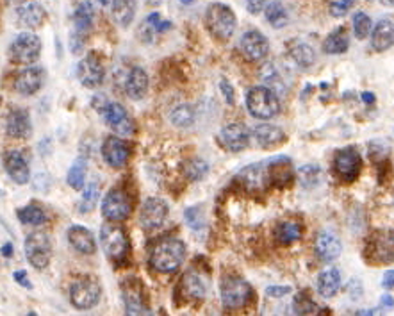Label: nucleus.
Wrapping results in <instances>:
<instances>
[{
	"label": "nucleus",
	"mask_w": 394,
	"mask_h": 316,
	"mask_svg": "<svg viewBox=\"0 0 394 316\" xmlns=\"http://www.w3.org/2000/svg\"><path fill=\"white\" fill-rule=\"evenodd\" d=\"M186 259V245L179 238H162L152 247L150 267L162 274H173Z\"/></svg>",
	"instance_id": "1"
},
{
	"label": "nucleus",
	"mask_w": 394,
	"mask_h": 316,
	"mask_svg": "<svg viewBox=\"0 0 394 316\" xmlns=\"http://www.w3.org/2000/svg\"><path fill=\"white\" fill-rule=\"evenodd\" d=\"M205 27L214 38L220 42H229L236 33V13L222 2H214L205 11Z\"/></svg>",
	"instance_id": "2"
},
{
	"label": "nucleus",
	"mask_w": 394,
	"mask_h": 316,
	"mask_svg": "<svg viewBox=\"0 0 394 316\" xmlns=\"http://www.w3.org/2000/svg\"><path fill=\"white\" fill-rule=\"evenodd\" d=\"M246 110L257 120H271L280 113L277 91L268 86H253L246 93Z\"/></svg>",
	"instance_id": "3"
},
{
	"label": "nucleus",
	"mask_w": 394,
	"mask_h": 316,
	"mask_svg": "<svg viewBox=\"0 0 394 316\" xmlns=\"http://www.w3.org/2000/svg\"><path fill=\"white\" fill-rule=\"evenodd\" d=\"M102 288L97 279L91 275H83L77 277L70 286V302L71 305L79 311H88L93 309L100 302Z\"/></svg>",
	"instance_id": "4"
},
{
	"label": "nucleus",
	"mask_w": 394,
	"mask_h": 316,
	"mask_svg": "<svg viewBox=\"0 0 394 316\" xmlns=\"http://www.w3.org/2000/svg\"><path fill=\"white\" fill-rule=\"evenodd\" d=\"M364 254L369 263H394V229L375 230L366 241Z\"/></svg>",
	"instance_id": "5"
},
{
	"label": "nucleus",
	"mask_w": 394,
	"mask_h": 316,
	"mask_svg": "<svg viewBox=\"0 0 394 316\" xmlns=\"http://www.w3.org/2000/svg\"><path fill=\"white\" fill-rule=\"evenodd\" d=\"M23 250L29 264L36 270H45L52 259V241L49 234L42 230H34L25 238Z\"/></svg>",
	"instance_id": "6"
},
{
	"label": "nucleus",
	"mask_w": 394,
	"mask_h": 316,
	"mask_svg": "<svg viewBox=\"0 0 394 316\" xmlns=\"http://www.w3.org/2000/svg\"><path fill=\"white\" fill-rule=\"evenodd\" d=\"M220 291H222L223 308L229 309V311L244 308L252 298V286L237 275H227L222 281Z\"/></svg>",
	"instance_id": "7"
},
{
	"label": "nucleus",
	"mask_w": 394,
	"mask_h": 316,
	"mask_svg": "<svg viewBox=\"0 0 394 316\" xmlns=\"http://www.w3.org/2000/svg\"><path fill=\"white\" fill-rule=\"evenodd\" d=\"M100 243L104 249L105 256L113 261H121L127 257L131 245H129V238L125 234V230L121 227L113 226V222L109 226H104L100 230Z\"/></svg>",
	"instance_id": "8"
},
{
	"label": "nucleus",
	"mask_w": 394,
	"mask_h": 316,
	"mask_svg": "<svg viewBox=\"0 0 394 316\" xmlns=\"http://www.w3.org/2000/svg\"><path fill=\"white\" fill-rule=\"evenodd\" d=\"M42 54V40L32 33H22L15 38L9 49V56L15 63L32 64Z\"/></svg>",
	"instance_id": "9"
},
{
	"label": "nucleus",
	"mask_w": 394,
	"mask_h": 316,
	"mask_svg": "<svg viewBox=\"0 0 394 316\" xmlns=\"http://www.w3.org/2000/svg\"><path fill=\"white\" fill-rule=\"evenodd\" d=\"M132 211V200L129 197V193H125L124 189H111L107 195L102 200V215L105 216V220L118 223L124 222L129 218Z\"/></svg>",
	"instance_id": "10"
},
{
	"label": "nucleus",
	"mask_w": 394,
	"mask_h": 316,
	"mask_svg": "<svg viewBox=\"0 0 394 316\" xmlns=\"http://www.w3.org/2000/svg\"><path fill=\"white\" fill-rule=\"evenodd\" d=\"M362 168V159L361 154L357 152V148L346 147L335 154L334 158V172L338 173L339 177L346 182H352L359 177Z\"/></svg>",
	"instance_id": "11"
},
{
	"label": "nucleus",
	"mask_w": 394,
	"mask_h": 316,
	"mask_svg": "<svg viewBox=\"0 0 394 316\" xmlns=\"http://www.w3.org/2000/svg\"><path fill=\"white\" fill-rule=\"evenodd\" d=\"M121 297H124L125 311L129 315H143V312H148V302L147 295H145V288L139 283L138 279H127L124 284H121Z\"/></svg>",
	"instance_id": "12"
},
{
	"label": "nucleus",
	"mask_w": 394,
	"mask_h": 316,
	"mask_svg": "<svg viewBox=\"0 0 394 316\" xmlns=\"http://www.w3.org/2000/svg\"><path fill=\"white\" fill-rule=\"evenodd\" d=\"M168 218V204L162 199H147L143 202L141 211H139V223L143 229L154 230L159 229Z\"/></svg>",
	"instance_id": "13"
},
{
	"label": "nucleus",
	"mask_w": 394,
	"mask_h": 316,
	"mask_svg": "<svg viewBox=\"0 0 394 316\" xmlns=\"http://www.w3.org/2000/svg\"><path fill=\"white\" fill-rule=\"evenodd\" d=\"M104 120L107 122L111 129L120 136H132L134 134V122L129 117L127 110L118 102H107L102 110Z\"/></svg>",
	"instance_id": "14"
},
{
	"label": "nucleus",
	"mask_w": 394,
	"mask_h": 316,
	"mask_svg": "<svg viewBox=\"0 0 394 316\" xmlns=\"http://www.w3.org/2000/svg\"><path fill=\"white\" fill-rule=\"evenodd\" d=\"M105 70L102 64L100 57L97 54H90V56L83 57L77 66V79L84 88H97L104 83Z\"/></svg>",
	"instance_id": "15"
},
{
	"label": "nucleus",
	"mask_w": 394,
	"mask_h": 316,
	"mask_svg": "<svg viewBox=\"0 0 394 316\" xmlns=\"http://www.w3.org/2000/svg\"><path fill=\"white\" fill-rule=\"evenodd\" d=\"M102 156L111 168H121L131 158V147L118 136H107L102 145Z\"/></svg>",
	"instance_id": "16"
},
{
	"label": "nucleus",
	"mask_w": 394,
	"mask_h": 316,
	"mask_svg": "<svg viewBox=\"0 0 394 316\" xmlns=\"http://www.w3.org/2000/svg\"><path fill=\"white\" fill-rule=\"evenodd\" d=\"M239 47L250 61H263L270 54V42L259 30H246L241 36Z\"/></svg>",
	"instance_id": "17"
},
{
	"label": "nucleus",
	"mask_w": 394,
	"mask_h": 316,
	"mask_svg": "<svg viewBox=\"0 0 394 316\" xmlns=\"http://www.w3.org/2000/svg\"><path fill=\"white\" fill-rule=\"evenodd\" d=\"M218 141L225 151L229 152H241L248 147L250 141V132L246 125L243 124H229L220 131Z\"/></svg>",
	"instance_id": "18"
},
{
	"label": "nucleus",
	"mask_w": 394,
	"mask_h": 316,
	"mask_svg": "<svg viewBox=\"0 0 394 316\" xmlns=\"http://www.w3.org/2000/svg\"><path fill=\"white\" fill-rule=\"evenodd\" d=\"M314 250L316 256L323 261V263H332V261L338 259L342 252L341 240H339L334 233H330V230H321V233L316 236Z\"/></svg>",
	"instance_id": "19"
},
{
	"label": "nucleus",
	"mask_w": 394,
	"mask_h": 316,
	"mask_svg": "<svg viewBox=\"0 0 394 316\" xmlns=\"http://www.w3.org/2000/svg\"><path fill=\"white\" fill-rule=\"evenodd\" d=\"M237 181H241V185L246 189H256V192H261L266 186H270L268 161L256 163V165H250L244 170H241V173L237 175Z\"/></svg>",
	"instance_id": "20"
},
{
	"label": "nucleus",
	"mask_w": 394,
	"mask_h": 316,
	"mask_svg": "<svg viewBox=\"0 0 394 316\" xmlns=\"http://www.w3.org/2000/svg\"><path fill=\"white\" fill-rule=\"evenodd\" d=\"M43 81H45V72L43 68L40 66H30L22 70V72L16 76L15 79V90L20 95H34L38 93L43 86Z\"/></svg>",
	"instance_id": "21"
},
{
	"label": "nucleus",
	"mask_w": 394,
	"mask_h": 316,
	"mask_svg": "<svg viewBox=\"0 0 394 316\" xmlns=\"http://www.w3.org/2000/svg\"><path fill=\"white\" fill-rule=\"evenodd\" d=\"M124 91L132 100H139L148 91V76L141 66H131L124 77Z\"/></svg>",
	"instance_id": "22"
},
{
	"label": "nucleus",
	"mask_w": 394,
	"mask_h": 316,
	"mask_svg": "<svg viewBox=\"0 0 394 316\" xmlns=\"http://www.w3.org/2000/svg\"><path fill=\"white\" fill-rule=\"evenodd\" d=\"M268 173H270V186L284 188L293 181V163L285 156H278L268 161Z\"/></svg>",
	"instance_id": "23"
},
{
	"label": "nucleus",
	"mask_w": 394,
	"mask_h": 316,
	"mask_svg": "<svg viewBox=\"0 0 394 316\" xmlns=\"http://www.w3.org/2000/svg\"><path fill=\"white\" fill-rule=\"evenodd\" d=\"M4 166L8 175L11 177L13 182L16 185H27L30 179V168L27 159L23 158L22 152L18 151H11L6 154L4 158Z\"/></svg>",
	"instance_id": "24"
},
{
	"label": "nucleus",
	"mask_w": 394,
	"mask_h": 316,
	"mask_svg": "<svg viewBox=\"0 0 394 316\" xmlns=\"http://www.w3.org/2000/svg\"><path fill=\"white\" fill-rule=\"evenodd\" d=\"M68 241L77 252L84 254V256H91L97 252V241H95L93 233L83 226H71L68 229Z\"/></svg>",
	"instance_id": "25"
},
{
	"label": "nucleus",
	"mask_w": 394,
	"mask_h": 316,
	"mask_svg": "<svg viewBox=\"0 0 394 316\" xmlns=\"http://www.w3.org/2000/svg\"><path fill=\"white\" fill-rule=\"evenodd\" d=\"M30 131V118L29 113L25 110H11L6 117V132H8L11 138H29Z\"/></svg>",
	"instance_id": "26"
},
{
	"label": "nucleus",
	"mask_w": 394,
	"mask_h": 316,
	"mask_svg": "<svg viewBox=\"0 0 394 316\" xmlns=\"http://www.w3.org/2000/svg\"><path fill=\"white\" fill-rule=\"evenodd\" d=\"M182 290L188 297L200 300L209 291V277L198 270H188L182 277Z\"/></svg>",
	"instance_id": "27"
},
{
	"label": "nucleus",
	"mask_w": 394,
	"mask_h": 316,
	"mask_svg": "<svg viewBox=\"0 0 394 316\" xmlns=\"http://www.w3.org/2000/svg\"><path fill=\"white\" fill-rule=\"evenodd\" d=\"M394 45V22L383 18L376 22L371 33V47L376 52H386Z\"/></svg>",
	"instance_id": "28"
},
{
	"label": "nucleus",
	"mask_w": 394,
	"mask_h": 316,
	"mask_svg": "<svg viewBox=\"0 0 394 316\" xmlns=\"http://www.w3.org/2000/svg\"><path fill=\"white\" fill-rule=\"evenodd\" d=\"M253 139L257 141V145L263 148H273L277 145H280L285 139L284 131L277 125L271 124H261L253 129Z\"/></svg>",
	"instance_id": "29"
},
{
	"label": "nucleus",
	"mask_w": 394,
	"mask_h": 316,
	"mask_svg": "<svg viewBox=\"0 0 394 316\" xmlns=\"http://www.w3.org/2000/svg\"><path fill=\"white\" fill-rule=\"evenodd\" d=\"M16 13H18L20 22H22L23 25L30 27V29H38V27H42L47 20L45 9H43L38 2H34V0L20 6Z\"/></svg>",
	"instance_id": "30"
},
{
	"label": "nucleus",
	"mask_w": 394,
	"mask_h": 316,
	"mask_svg": "<svg viewBox=\"0 0 394 316\" xmlns=\"http://www.w3.org/2000/svg\"><path fill=\"white\" fill-rule=\"evenodd\" d=\"M341 288V274L338 268H327L318 277V293L325 298L334 297Z\"/></svg>",
	"instance_id": "31"
},
{
	"label": "nucleus",
	"mask_w": 394,
	"mask_h": 316,
	"mask_svg": "<svg viewBox=\"0 0 394 316\" xmlns=\"http://www.w3.org/2000/svg\"><path fill=\"white\" fill-rule=\"evenodd\" d=\"M138 0H111V13L118 25L129 27L136 16Z\"/></svg>",
	"instance_id": "32"
},
{
	"label": "nucleus",
	"mask_w": 394,
	"mask_h": 316,
	"mask_svg": "<svg viewBox=\"0 0 394 316\" xmlns=\"http://www.w3.org/2000/svg\"><path fill=\"white\" fill-rule=\"evenodd\" d=\"M287 52H289L291 59H293L300 68L312 66L316 61L314 49L305 42H298V40H294V42H291L289 45H287Z\"/></svg>",
	"instance_id": "33"
},
{
	"label": "nucleus",
	"mask_w": 394,
	"mask_h": 316,
	"mask_svg": "<svg viewBox=\"0 0 394 316\" xmlns=\"http://www.w3.org/2000/svg\"><path fill=\"white\" fill-rule=\"evenodd\" d=\"M302 236H304V227L300 222H294V220H285V222L278 223L277 229H275V238L282 245L294 243V241L302 240Z\"/></svg>",
	"instance_id": "34"
},
{
	"label": "nucleus",
	"mask_w": 394,
	"mask_h": 316,
	"mask_svg": "<svg viewBox=\"0 0 394 316\" xmlns=\"http://www.w3.org/2000/svg\"><path fill=\"white\" fill-rule=\"evenodd\" d=\"M350 47L348 30L345 27H338L332 34H328L323 42L325 54H345Z\"/></svg>",
	"instance_id": "35"
},
{
	"label": "nucleus",
	"mask_w": 394,
	"mask_h": 316,
	"mask_svg": "<svg viewBox=\"0 0 394 316\" xmlns=\"http://www.w3.org/2000/svg\"><path fill=\"white\" fill-rule=\"evenodd\" d=\"M95 18V8L91 0H84L83 4H79V8L73 13V23H76L77 33L84 34L91 29Z\"/></svg>",
	"instance_id": "36"
},
{
	"label": "nucleus",
	"mask_w": 394,
	"mask_h": 316,
	"mask_svg": "<svg viewBox=\"0 0 394 316\" xmlns=\"http://www.w3.org/2000/svg\"><path fill=\"white\" fill-rule=\"evenodd\" d=\"M20 222L25 226H43L47 222V213L43 207H40L38 204H29V206L22 207L18 211Z\"/></svg>",
	"instance_id": "37"
},
{
	"label": "nucleus",
	"mask_w": 394,
	"mask_h": 316,
	"mask_svg": "<svg viewBox=\"0 0 394 316\" xmlns=\"http://www.w3.org/2000/svg\"><path fill=\"white\" fill-rule=\"evenodd\" d=\"M261 77H263L264 83L268 84V86H271L273 90L280 91V93H284L285 91V81L284 77H282V72L278 70V66L275 63H266L263 66V70H261Z\"/></svg>",
	"instance_id": "38"
},
{
	"label": "nucleus",
	"mask_w": 394,
	"mask_h": 316,
	"mask_svg": "<svg viewBox=\"0 0 394 316\" xmlns=\"http://www.w3.org/2000/svg\"><path fill=\"white\" fill-rule=\"evenodd\" d=\"M266 20L275 29H284L289 23V15L280 2H271L266 8Z\"/></svg>",
	"instance_id": "39"
},
{
	"label": "nucleus",
	"mask_w": 394,
	"mask_h": 316,
	"mask_svg": "<svg viewBox=\"0 0 394 316\" xmlns=\"http://www.w3.org/2000/svg\"><path fill=\"white\" fill-rule=\"evenodd\" d=\"M182 172H184V175L189 181H202L207 175V172H209V165H207V161H203V159L193 158L184 163Z\"/></svg>",
	"instance_id": "40"
},
{
	"label": "nucleus",
	"mask_w": 394,
	"mask_h": 316,
	"mask_svg": "<svg viewBox=\"0 0 394 316\" xmlns=\"http://www.w3.org/2000/svg\"><path fill=\"white\" fill-rule=\"evenodd\" d=\"M66 181L70 185V188L80 189L86 181V159L79 158L73 165H71L70 172L66 175Z\"/></svg>",
	"instance_id": "41"
},
{
	"label": "nucleus",
	"mask_w": 394,
	"mask_h": 316,
	"mask_svg": "<svg viewBox=\"0 0 394 316\" xmlns=\"http://www.w3.org/2000/svg\"><path fill=\"white\" fill-rule=\"evenodd\" d=\"M100 197V186L97 181H91L90 185H86L83 192V199L79 202V211L80 213H90L97 206V200Z\"/></svg>",
	"instance_id": "42"
},
{
	"label": "nucleus",
	"mask_w": 394,
	"mask_h": 316,
	"mask_svg": "<svg viewBox=\"0 0 394 316\" xmlns=\"http://www.w3.org/2000/svg\"><path fill=\"white\" fill-rule=\"evenodd\" d=\"M172 124L177 125V127H189V125L195 124V110L191 105H179L175 110L172 111Z\"/></svg>",
	"instance_id": "43"
},
{
	"label": "nucleus",
	"mask_w": 394,
	"mask_h": 316,
	"mask_svg": "<svg viewBox=\"0 0 394 316\" xmlns=\"http://www.w3.org/2000/svg\"><path fill=\"white\" fill-rule=\"evenodd\" d=\"M373 33V23L366 13L359 11L353 16V34L357 40H366Z\"/></svg>",
	"instance_id": "44"
},
{
	"label": "nucleus",
	"mask_w": 394,
	"mask_h": 316,
	"mask_svg": "<svg viewBox=\"0 0 394 316\" xmlns=\"http://www.w3.org/2000/svg\"><path fill=\"white\" fill-rule=\"evenodd\" d=\"M319 172H321L319 166L305 165L298 170V177H300V182L305 188H312V186H316V182H318Z\"/></svg>",
	"instance_id": "45"
},
{
	"label": "nucleus",
	"mask_w": 394,
	"mask_h": 316,
	"mask_svg": "<svg viewBox=\"0 0 394 316\" xmlns=\"http://www.w3.org/2000/svg\"><path fill=\"white\" fill-rule=\"evenodd\" d=\"M293 309H294V312H298V315H309V312L319 311L318 305H316L314 302H312L311 298L304 293L298 295L297 300H294V304H293Z\"/></svg>",
	"instance_id": "46"
},
{
	"label": "nucleus",
	"mask_w": 394,
	"mask_h": 316,
	"mask_svg": "<svg viewBox=\"0 0 394 316\" xmlns=\"http://www.w3.org/2000/svg\"><path fill=\"white\" fill-rule=\"evenodd\" d=\"M353 2L355 0H330L328 2V11L335 18H341V16H345L353 8Z\"/></svg>",
	"instance_id": "47"
},
{
	"label": "nucleus",
	"mask_w": 394,
	"mask_h": 316,
	"mask_svg": "<svg viewBox=\"0 0 394 316\" xmlns=\"http://www.w3.org/2000/svg\"><path fill=\"white\" fill-rule=\"evenodd\" d=\"M145 25H147L148 29L157 30V33H165V30L172 29V22H165L159 13H152V15L147 18V22H145Z\"/></svg>",
	"instance_id": "48"
},
{
	"label": "nucleus",
	"mask_w": 394,
	"mask_h": 316,
	"mask_svg": "<svg viewBox=\"0 0 394 316\" xmlns=\"http://www.w3.org/2000/svg\"><path fill=\"white\" fill-rule=\"evenodd\" d=\"M186 220H188L189 226L193 227V230L202 229V226L198 223V220H202V215H200L198 207H191V209L186 211Z\"/></svg>",
	"instance_id": "49"
},
{
	"label": "nucleus",
	"mask_w": 394,
	"mask_h": 316,
	"mask_svg": "<svg viewBox=\"0 0 394 316\" xmlns=\"http://www.w3.org/2000/svg\"><path fill=\"white\" fill-rule=\"evenodd\" d=\"M266 8V0H246V9L252 15H259Z\"/></svg>",
	"instance_id": "50"
},
{
	"label": "nucleus",
	"mask_w": 394,
	"mask_h": 316,
	"mask_svg": "<svg viewBox=\"0 0 394 316\" xmlns=\"http://www.w3.org/2000/svg\"><path fill=\"white\" fill-rule=\"evenodd\" d=\"M266 293L270 295V297L280 298V297H284V295L291 293V286H270L266 290Z\"/></svg>",
	"instance_id": "51"
},
{
	"label": "nucleus",
	"mask_w": 394,
	"mask_h": 316,
	"mask_svg": "<svg viewBox=\"0 0 394 316\" xmlns=\"http://www.w3.org/2000/svg\"><path fill=\"white\" fill-rule=\"evenodd\" d=\"M13 277H15V281L20 284V286L27 288V290H30V288H32V284H30V281H29V277H27L25 270H16Z\"/></svg>",
	"instance_id": "52"
},
{
	"label": "nucleus",
	"mask_w": 394,
	"mask_h": 316,
	"mask_svg": "<svg viewBox=\"0 0 394 316\" xmlns=\"http://www.w3.org/2000/svg\"><path fill=\"white\" fill-rule=\"evenodd\" d=\"M220 88H222V91H223V95H225L227 102H229V104H234V102H236V100H234V98H236V97H234L232 86H230V84L227 83V81H222V86H220Z\"/></svg>",
	"instance_id": "53"
},
{
	"label": "nucleus",
	"mask_w": 394,
	"mask_h": 316,
	"mask_svg": "<svg viewBox=\"0 0 394 316\" xmlns=\"http://www.w3.org/2000/svg\"><path fill=\"white\" fill-rule=\"evenodd\" d=\"M382 286L386 288V290H393V288H394V270H389V271H386V274H383Z\"/></svg>",
	"instance_id": "54"
},
{
	"label": "nucleus",
	"mask_w": 394,
	"mask_h": 316,
	"mask_svg": "<svg viewBox=\"0 0 394 316\" xmlns=\"http://www.w3.org/2000/svg\"><path fill=\"white\" fill-rule=\"evenodd\" d=\"M380 300H382V302H380V304H382V308H389V309L394 308V298L390 297V295H383Z\"/></svg>",
	"instance_id": "55"
},
{
	"label": "nucleus",
	"mask_w": 394,
	"mask_h": 316,
	"mask_svg": "<svg viewBox=\"0 0 394 316\" xmlns=\"http://www.w3.org/2000/svg\"><path fill=\"white\" fill-rule=\"evenodd\" d=\"M11 254H13V245L11 243H4V247H2V256L11 257Z\"/></svg>",
	"instance_id": "56"
},
{
	"label": "nucleus",
	"mask_w": 394,
	"mask_h": 316,
	"mask_svg": "<svg viewBox=\"0 0 394 316\" xmlns=\"http://www.w3.org/2000/svg\"><path fill=\"white\" fill-rule=\"evenodd\" d=\"M362 98H364L366 104H373L375 102V95L373 93H362Z\"/></svg>",
	"instance_id": "57"
},
{
	"label": "nucleus",
	"mask_w": 394,
	"mask_h": 316,
	"mask_svg": "<svg viewBox=\"0 0 394 316\" xmlns=\"http://www.w3.org/2000/svg\"><path fill=\"white\" fill-rule=\"evenodd\" d=\"M383 6H387V8H394V0H380Z\"/></svg>",
	"instance_id": "58"
},
{
	"label": "nucleus",
	"mask_w": 394,
	"mask_h": 316,
	"mask_svg": "<svg viewBox=\"0 0 394 316\" xmlns=\"http://www.w3.org/2000/svg\"><path fill=\"white\" fill-rule=\"evenodd\" d=\"M148 4L154 6V8H155V6H161L162 4V0H148Z\"/></svg>",
	"instance_id": "59"
},
{
	"label": "nucleus",
	"mask_w": 394,
	"mask_h": 316,
	"mask_svg": "<svg viewBox=\"0 0 394 316\" xmlns=\"http://www.w3.org/2000/svg\"><path fill=\"white\" fill-rule=\"evenodd\" d=\"M181 2H182V4H184V6H191V4H195L196 0H181Z\"/></svg>",
	"instance_id": "60"
}]
</instances>
